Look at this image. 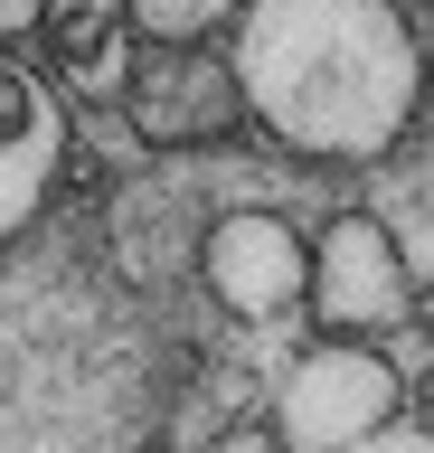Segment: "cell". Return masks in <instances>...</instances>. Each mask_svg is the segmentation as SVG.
Masks as SVG:
<instances>
[{
  "instance_id": "6da1fadb",
  "label": "cell",
  "mask_w": 434,
  "mask_h": 453,
  "mask_svg": "<svg viewBox=\"0 0 434 453\" xmlns=\"http://www.w3.org/2000/svg\"><path fill=\"white\" fill-rule=\"evenodd\" d=\"M246 113L302 161H387L425 104V48L397 0H246L227 28Z\"/></svg>"
},
{
  "instance_id": "7a4b0ae2",
  "label": "cell",
  "mask_w": 434,
  "mask_h": 453,
  "mask_svg": "<svg viewBox=\"0 0 434 453\" xmlns=\"http://www.w3.org/2000/svg\"><path fill=\"white\" fill-rule=\"evenodd\" d=\"M397 406H406L397 359L359 331H331L321 349H302L274 378V416L264 425H274L284 453H349V444H369L377 425H397Z\"/></svg>"
},
{
  "instance_id": "3957f363",
  "label": "cell",
  "mask_w": 434,
  "mask_h": 453,
  "mask_svg": "<svg viewBox=\"0 0 434 453\" xmlns=\"http://www.w3.org/2000/svg\"><path fill=\"white\" fill-rule=\"evenodd\" d=\"M123 113L151 151H208L217 133H236L246 85L208 38H142V57L123 66Z\"/></svg>"
},
{
  "instance_id": "277c9868",
  "label": "cell",
  "mask_w": 434,
  "mask_h": 453,
  "mask_svg": "<svg viewBox=\"0 0 434 453\" xmlns=\"http://www.w3.org/2000/svg\"><path fill=\"white\" fill-rule=\"evenodd\" d=\"M312 321L321 331H359L387 340L397 321H415V265H406L397 226L349 208L312 236Z\"/></svg>"
},
{
  "instance_id": "5b68a950",
  "label": "cell",
  "mask_w": 434,
  "mask_h": 453,
  "mask_svg": "<svg viewBox=\"0 0 434 453\" xmlns=\"http://www.w3.org/2000/svg\"><path fill=\"white\" fill-rule=\"evenodd\" d=\"M199 283L236 321H284L293 303H312V236L274 208H217L199 226Z\"/></svg>"
},
{
  "instance_id": "8992f818",
  "label": "cell",
  "mask_w": 434,
  "mask_h": 453,
  "mask_svg": "<svg viewBox=\"0 0 434 453\" xmlns=\"http://www.w3.org/2000/svg\"><path fill=\"white\" fill-rule=\"evenodd\" d=\"M57 161H66L57 85L0 48V246L29 236V218L48 208V189H57Z\"/></svg>"
},
{
  "instance_id": "52a82bcc",
  "label": "cell",
  "mask_w": 434,
  "mask_h": 453,
  "mask_svg": "<svg viewBox=\"0 0 434 453\" xmlns=\"http://www.w3.org/2000/svg\"><path fill=\"white\" fill-rule=\"evenodd\" d=\"M236 10L246 0H123V28L133 38H217L236 28Z\"/></svg>"
},
{
  "instance_id": "ba28073f",
  "label": "cell",
  "mask_w": 434,
  "mask_h": 453,
  "mask_svg": "<svg viewBox=\"0 0 434 453\" xmlns=\"http://www.w3.org/2000/svg\"><path fill=\"white\" fill-rule=\"evenodd\" d=\"M48 28H57V48L76 57V66H95L104 38L123 28V0H48Z\"/></svg>"
},
{
  "instance_id": "9c48e42d",
  "label": "cell",
  "mask_w": 434,
  "mask_h": 453,
  "mask_svg": "<svg viewBox=\"0 0 434 453\" xmlns=\"http://www.w3.org/2000/svg\"><path fill=\"white\" fill-rule=\"evenodd\" d=\"M38 28H48V0H0V48H19Z\"/></svg>"
},
{
  "instance_id": "30bf717a",
  "label": "cell",
  "mask_w": 434,
  "mask_h": 453,
  "mask_svg": "<svg viewBox=\"0 0 434 453\" xmlns=\"http://www.w3.org/2000/svg\"><path fill=\"white\" fill-rule=\"evenodd\" d=\"M199 453H284V444H274V425H227V434H208Z\"/></svg>"
},
{
  "instance_id": "8fae6325",
  "label": "cell",
  "mask_w": 434,
  "mask_h": 453,
  "mask_svg": "<svg viewBox=\"0 0 434 453\" xmlns=\"http://www.w3.org/2000/svg\"><path fill=\"white\" fill-rule=\"evenodd\" d=\"M349 453H434V434H406V425H377L369 444H349Z\"/></svg>"
},
{
  "instance_id": "7c38bea8",
  "label": "cell",
  "mask_w": 434,
  "mask_h": 453,
  "mask_svg": "<svg viewBox=\"0 0 434 453\" xmlns=\"http://www.w3.org/2000/svg\"><path fill=\"white\" fill-rule=\"evenodd\" d=\"M415 321H425V331H434V283H415Z\"/></svg>"
}]
</instances>
